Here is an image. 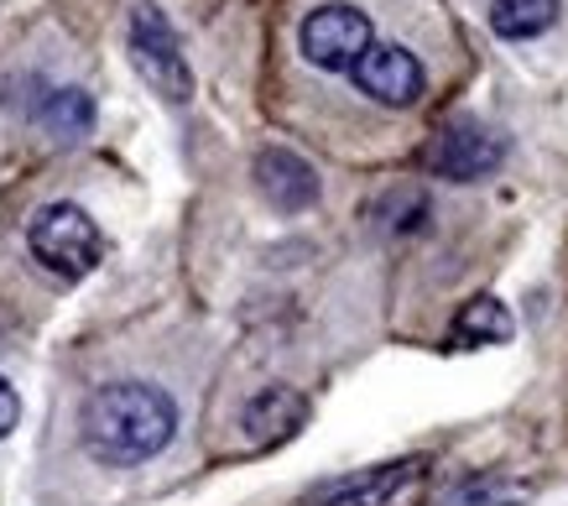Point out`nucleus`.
Returning <instances> with one entry per match:
<instances>
[{"label":"nucleus","instance_id":"1a4fd4ad","mask_svg":"<svg viewBox=\"0 0 568 506\" xmlns=\"http://www.w3.org/2000/svg\"><path fill=\"white\" fill-rule=\"evenodd\" d=\"M308 418V397L293 392V386H266L256 397L245 402V438L251 444H282V438H293Z\"/></svg>","mask_w":568,"mask_h":506},{"label":"nucleus","instance_id":"6e6552de","mask_svg":"<svg viewBox=\"0 0 568 506\" xmlns=\"http://www.w3.org/2000/svg\"><path fill=\"white\" fill-rule=\"evenodd\" d=\"M256 189L272 199L276 210H308L318 199V173L297 152H282V146H266L256 158Z\"/></svg>","mask_w":568,"mask_h":506},{"label":"nucleus","instance_id":"f8f14e48","mask_svg":"<svg viewBox=\"0 0 568 506\" xmlns=\"http://www.w3.org/2000/svg\"><path fill=\"white\" fill-rule=\"evenodd\" d=\"M532 480H521L511 470H490V475H475L465 486L454 490V502L448 506H527L532 502Z\"/></svg>","mask_w":568,"mask_h":506},{"label":"nucleus","instance_id":"7ed1b4c3","mask_svg":"<svg viewBox=\"0 0 568 506\" xmlns=\"http://www.w3.org/2000/svg\"><path fill=\"white\" fill-rule=\"evenodd\" d=\"M131 63H136V73L162 94V100L183 105L193 94L189 58H183L178 32L168 27V17H162L156 6H136V11H131Z\"/></svg>","mask_w":568,"mask_h":506},{"label":"nucleus","instance_id":"423d86ee","mask_svg":"<svg viewBox=\"0 0 568 506\" xmlns=\"http://www.w3.org/2000/svg\"><path fill=\"white\" fill-rule=\"evenodd\" d=\"M500 158H506V136L485 131L480 121H454L444 125L428 146V168L448 183H475V178L496 173Z\"/></svg>","mask_w":568,"mask_h":506},{"label":"nucleus","instance_id":"0eeeda50","mask_svg":"<svg viewBox=\"0 0 568 506\" xmlns=\"http://www.w3.org/2000/svg\"><path fill=\"white\" fill-rule=\"evenodd\" d=\"M355 84L376 100V105H392V110H407L417 105V94H423V63H417L407 48H396V42H371L355 63Z\"/></svg>","mask_w":568,"mask_h":506},{"label":"nucleus","instance_id":"9b49d317","mask_svg":"<svg viewBox=\"0 0 568 506\" xmlns=\"http://www.w3.org/2000/svg\"><path fill=\"white\" fill-rule=\"evenodd\" d=\"M552 21H558V0H490V27L506 42L542 37Z\"/></svg>","mask_w":568,"mask_h":506},{"label":"nucleus","instance_id":"20e7f679","mask_svg":"<svg viewBox=\"0 0 568 506\" xmlns=\"http://www.w3.org/2000/svg\"><path fill=\"white\" fill-rule=\"evenodd\" d=\"M428 475L433 459L413 454V459H396V465H376V470L328 480L308 496V506H417V496L428 490Z\"/></svg>","mask_w":568,"mask_h":506},{"label":"nucleus","instance_id":"4468645a","mask_svg":"<svg viewBox=\"0 0 568 506\" xmlns=\"http://www.w3.org/2000/svg\"><path fill=\"white\" fill-rule=\"evenodd\" d=\"M17 423H21V397H17V386H11L6 376H0V438L11 434Z\"/></svg>","mask_w":568,"mask_h":506},{"label":"nucleus","instance_id":"39448f33","mask_svg":"<svg viewBox=\"0 0 568 506\" xmlns=\"http://www.w3.org/2000/svg\"><path fill=\"white\" fill-rule=\"evenodd\" d=\"M371 42H376V37H371V17L355 11V6H318V11L303 21V58H308L313 69L349 73Z\"/></svg>","mask_w":568,"mask_h":506},{"label":"nucleus","instance_id":"f257e3e1","mask_svg":"<svg viewBox=\"0 0 568 506\" xmlns=\"http://www.w3.org/2000/svg\"><path fill=\"white\" fill-rule=\"evenodd\" d=\"M178 428V407L162 386L115 382L84 402V449L104 465H141L168 449Z\"/></svg>","mask_w":568,"mask_h":506},{"label":"nucleus","instance_id":"ddd939ff","mask_svg":"<svg viewBox=\"0 0 568 506\" xmlns=\"http://www.w3.org/2000/svg\"><path fill=\"white\" fill-rule=\"evenodd\" d=\"M42 115V125H48L58 141H79L94 125V105H89L84 89H58V94H48V105L37 110Z\"/></svg>","mask_w":568,"mask_h":506},{"label":"nucleus","instance_id":"9d476101","mask_svg":"<svg viewBox=\"0 0 568 506\" xmlns=\"http://www.w3.org/2000/svg\"><path fill=\"white\" fill-rule=\"evenodd\" d=\"M511 334H517V318L506 314L500 297H469L454 318V340H465V345H506Z\"/></svg>","mask_w":568,"mask_h":506},{"label":"nucleus","instance_id":"f03ea898","mask_svg":"<svg viewBox=\"0 0 568 506\" xmlns=\"http://www.w3.org/2000/svg\"><path fill=\"white\" fill-rule=\"evenodd\" d=\"M27 245H32L37 262L63 282L89 277L104 256L100 225L79 204H48V210H37V220L27 225Z\"/></svg>","mask_w":568,"mask_h":506}]
</instances>
